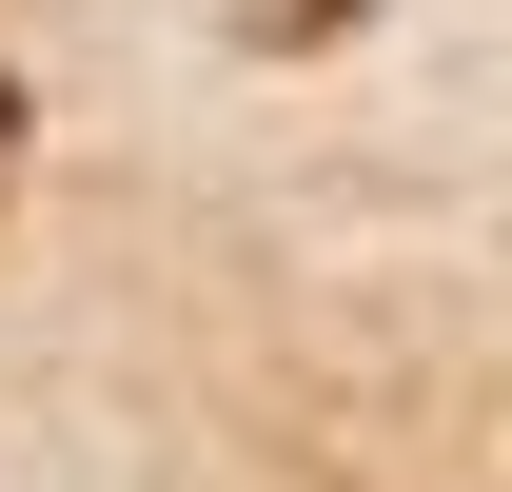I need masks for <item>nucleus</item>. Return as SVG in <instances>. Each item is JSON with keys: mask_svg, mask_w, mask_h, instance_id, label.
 <instances>
[{"mask_svg": "<svg viewBox=\"0 0 512 492\" xmlns=\"http://www.w3.org/2000/svg\"><path fill=\"white\" fill-rule=\"evenodd\" d=\"M0 158H20V79H0Z\"/></svg>", "mask_w": 512, "mask_h": 492, "instance_id": "nucleus-1", "label": "nucleus"}]
</instances>
